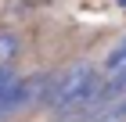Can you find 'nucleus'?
Wrapping results in <instances>:
<instances>
[{
  "label": "nucleus",
  "instance_id": "1",
  "mask_svg": "<svg viewBox=\"0 0 126 122\" xmlns=\"http://www.w3.org/2000/svg\"><path fill=\"white\" fill-rule=\"evenodd\" d=\"M97 86H101V72L94 65H72L68 72H61L54 79V86L47 94V108L54 115H65V119L76 111H90Z\"/></svg>",
  "mask_w": 126,
  "mask_h": 122
},
{
  "label": "nucleus",
  "instance_id": "2",
  "mask_svg": "<svg viewBox=\"0 0 126 122\" xmlns=\"http://www.w3.org/2000/svg\"><path fill=\"white\" fill-rule=\"evenodd\" d=\"M126 72V36H119V43H112V50L105 54V72L101 75H115Z\"/></svg>",
  "mask_w": 126,
  "mask_h": 122
},
{
  "label": "nucleus",
  "instance_id": "3",
  "mask_svg": "<svg viewBox=\"0 0 126 122\" xmlns=\"http://www.w3.org/2000/svg\"><path fill=\"white\" fill-rule=\"evenodd\" d=\"M18 54V36L15 32H0V65H11Z\"/></svg>",
  "mask_w": 126,
  "mask_h": 122
},
{
  "label": "nucleus",
  "instance_id": "4",
  "mask_svg": "<svg viewBox=\"0 0 126 122\" xmlns=\"http://www.w3.org/2000/svg\"><path fill=\"white\" fill-rule=\"evenodd\" d=\"M15 79H18V72H15V65H0V94H4V90H7V86L15 83Z\"/></svg>",
  "mask_w": 126,
  "mask_h": 122
},
{
  "label": "nucleus",
  "instance_id": "5",
  "mask_svg": "<svg viewBox=\"0 0 126 122\" xmlns=\"http://www.w3.org/2000/svg\"><path fill=\"white\" fill-rule=\"evenodd\" d=\"M115 111H119V115H123V119H126V97H123V101L115 104Z\"/></svg>",
  "mask_w": 126,
  "mask_h": 122
}]
</instances>
